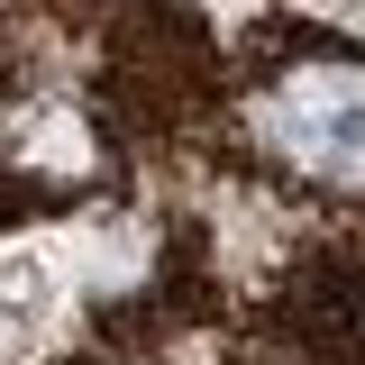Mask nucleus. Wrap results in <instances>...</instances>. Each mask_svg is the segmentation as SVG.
<instances>
[{"instance_id":"1","label":"nucleus","mask_w":365,"mask_h":365,"mask_svg":"<svg viewBox=\"0 0 365 365\" xmlns=\"http://www.w3.org/2000/svg\"><path fill=\"white\" fill-rule=\"evenodd\" d=\"M274 128L292 137V155H311L319 174H356L365 165V83L347 73H311L274 101Z\"/></svg>"}]
</instances>
